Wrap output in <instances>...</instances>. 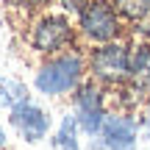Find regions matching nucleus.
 Wrapping results in <instances>:
<instances>
[{
  "mask_svg": "<svg viewBox=\"0 0 150 150\" xmlns=\"http://www.w3.org/2000/svg\"><path fill=\"white\" fill-rule=\"evenodd\" d=\"M139 139H142L139 114L111 108L103 128H100V134L92 139V147L95 150H136Z\"/></svg>",
  "mask_w": 150,
  "mask_h": 150,
  "instance_id": "nucleus-6",
  "label": "nucleus"
},
{
  "mask_svg": "<svg viewBox=\"0 0 150 150\" xmlns=\"http://www.w3.org/2000/svg\"><path fill=\"white\" fill-rule=\"evenodd\" d=\"M142 83H145V89L150 92V72H147V78H145V81H142Z\"/></svg>",
  "mask_w": 150,
  "mask_h": 150,
  "instance_id": "nucleus-15",
  "label": "nucleus"
},
{
  "mask_svg": "<svg viewBox=\"0 0 150 150\" xmlns=\"http://www.w3.org/2000/svg\"><path fill=\"white\" fill-rule=\"evenodd\" d=\"M86 61H89V78H95L106 89H117V86L134 81L131 78V39L128 36L86 47Z\"/></svg>",
  "mask_w": 150,
  "mask_h": 150,
  "instance_id": "nucleus-4",
  "label": "nucleus"
},
{
  "mask_svg": "<svg viewBox=\"0 0 150 150\" xmlns=\"http://www.w3.org/2000/svg\"><path fill=\"white\" fill-rule=\"evenodd\" d=\"M59 3V8L64 11V14H70V17H78L81 11L86 8V6L92 3V0H56Z\"/></svg>",
  "mask_w": 150,
  "mask_h": 150,
  "instance_id": "nucleus-12",
  "label": "nucleus"
},
{
  "mask_svg": "<svg viewBox=\"0 0 150 150\" xmlns=\"http://www.w3.org/2000/svg\"><path fill=\"white\" fill-rule=\"evenodd\" d=\"M25 42L28 50L39 59H47V56H56L61 50H70L78 42V28H75V17L64 14V11H39V14L31 17L25 31Z\"/></svg>",
  "mask_w": 150,
  "mask_h": 150,
  "instance_id": "nucleus-2",
  "label": "nucleus"
},
{
  "mask_svg": "<svg viewBox=\"0 0 150 150\" xmlns=\"http://www.w3.org/2000/svg\"><path fill=\"white\" fill-rule=\"evenodd\" d=\"M81 136H83V131H81L78 120H75V114L70 108L59 120L56 131L50 134V147L53 150H81Z\"/></svg>",
  "mask_w": 150,
  "mask_h": 150,
  "instance_id": "nucleus-8",
  "label": "nucleus"
},
{
  "mask_svg": "<svg viewBox=\"0 0 150 150\" xmlns=\"http://www.w3.org/2000/svg\"><path fill=\"white\" fill-rule=\"evenodd\" d=\"M111 3L120 11V17L125 20V25L131 28L150 20V0H111Z\"/></svg>",
  "mask_w": 150,
  "mask_h": 150,
  "instance_id": "nucleus-10",
  "label": "nucleus"
},
{
  "mask_svg": "<svg viewBox=\"0 0 150 150\" xmlns=\"http://www.w3.org/2000/svg\"><path fill=\"white\" fill-rule=\"evenodd\" d=\"M8 125L25 145H39L53 134V114L33 100H25L8 111Z\"/></svg>",
  "mask_w": 150,
  "mask_h": 150,
  "instance_id": "nucleus-7",
  "label": "nucleus"
},
{
  "mask_svg": "<svg viewBox=\"0 0 150 150\" xmlns=\"http://www.w3.org/2000/svg\"><path fill=\"white\" fill-rule=\"evenodd\" d=\"M31 100V89L25 86V81L11 78V75H0V108L11 111L14 106Z\"/></svg>",
  "mask_w": 150,
  "mask_h": 150,
  "instance_id": "nucleus-9",
  "label": "nucleus"
},
{
  "mask_svg": "<svg viewBox=\"0 0 150 150\" xmlns=\"http://www.w3.org/2000/svg\"><path fill=\"white\" fill-rule=\"evenodd\" d=\"M75 28H78V42L83 47H95V45H106L128 36V25L111 0H92L75 17Z\"/></svg>",
  "mask_w": 150,
  "mask_h": 150,
  "instance_id": "nucleus-3",
  "label": "nucleus"
},
{
  "mask_svg": "<svg viewBox=\"0 0 150 150\" xmlns=\"http://www.w3.org/2000/svg\"><path fill=\"white\" fill-rule=\"evenodd\" d=\"M139 122H142V131H150V97L142 103V108H139Z\"/></svg>",
  "mask_w": 150,
  "mask_h": 150,
  "instance_id": "nucleus-13",
  "label": "nucleus"
},
{
  "mask_svg": "<svg viewBox=\"0 0 150 150\" xmlns=\"http://www.w3.org/2000/svg\"><path fill=\"white\" fill-rule=\"evenodd\" d=\"M6 145H8V131L0 125V150H6Z\"/></svg>",
  "mask_w": 150,
  "mask_h": 150,
  "instance_id": "nucleus-14",
  "label": "nucleus"
},
{
  "mask_svg": "<svg viewBox=\"0 0 150 150\" xmlns=\"http://www.w3.org/2000/svg\"><path fill=\"white\" fill-rule=\"evenodd\" d=\"M6 3H8L14 11H20V14L33 17V14H39V11H47L53 0H6Z\"/></svg>",
  "mask_w": 150,
  "mask_h": 150,
  "instance_id": "nucleus-11",
  "label": "nucleus"
},
{
  "mask_svg": "<svg viewBox=\"0 0 150 150\" xmlns=\"http://www.w3.org/2000/svg\"><path fill=\"white\" fill-rule=\"evenodd\" d=\"M70 100H72V114L78 120L83 136L95 139L106 122L108 111H111V92L103 83H97L95 78H86L70 95Z\"/></svg>",
  "mask_w": 150,
  "mask_h": 150,
  "instance_id": "nucleus-5",
  "label": "nucleus"
},
{
  "mask_svg": "<svg viewBox=\"0 0 150 150\" xmlns=\"http://www.w3.org/2000/svg\"><path fill=\"white\" fill-rule=\"evenodd\" d=\"M86 78H89L86 47L75 45L70 50H61L39 61L33 72V89L45 97H70Z\"/></svg>",
  "mask_w": 150,
  "mask_h": 150,
  "instance_id": "nucleus-1",
  "label": "nucleus"
}]
</instances>
